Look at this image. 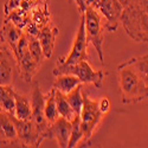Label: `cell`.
Returning <instances> with one entry per match:
<instances>
[{
	"label": "cell",
	"instance_id": "1",
	"mask_svg": "<svg viewBox=\"0 0 148 148\" xmlns=\"http://www.w3.org/2000/svg\"><path fill=\"white\" fill-rule=\"evenodd\" d=\"M117 70L122 103L132 104L148 98V85L143 82L129 59L120 64Z\"/></svg>",
	"mask_w": 148,
	"mask_h": 148
},
{
	"label": "cell",
	"instance_id": "2",
	"mask_svg": "<svg viewBox=\"0 0 148 148\" xmlns=\"http://www.w3.org/2000/svg\"><path fill=\"white\" fill-rule=\"evenodd\" d=\"M84 25L85 34L88 43H90L98 55L100 62L104 63L103 55V43H104V24L102 23V17L96 7H89L84 12Z\"/></svg>",
	"mask_w": 148,
	"mask_h": 148
},
{
	"label": "cell",
	"instance_id": "3",
	"mask_svg": "<svg viewBox=\"0 0 148 148\" xmlns=\"http://www.w3.org/2000/svg\"><path fill=\"white\" fill-rule=\"evenodd\" d=\"M52 73L55 76L60 73H72L75 75L82 84H94L97 89H101L103 87V81L106 72L102 69L95 70L90 64L88 59L81 60L76 64L66 65V66H55Z\"/></svg>",
	"mask_w": 148,
	"mask_h": 148
},
{
	"label": "cell",
	"instance_id": "4",
	"mask_svg": "<svg viewBox=\"0 0 148 148\" xmlns=\"http://www.w3.org/2000/svg\"><path fill=\"white\" fill-rule=\"evenodd\" d=\"M104 114L101 113L97 101H94L87 95L83 94V107L79 113L81 127L83 130V141L89 142L94 133L100 126Z\"/></svg>",
	"mask_w": 148,
	"mask_h": 148
},
{
	"label": "cell",
	"instance_id": "5",
	"mask_svg": "<svg viewBox=\"0 0 148 148\" xmlns=\"http://www.w3.org/2000/svg\"><path fill=\"white\" fill-rule=\"evenodd\" d=\"M13 56L16 59V68L18 70L19 76L27 83L32 82L34 75L40 66L33 60L29 51V40L25 32H24L23 37L20 38L16 51L13 52Z\"/></svg>",
	"mask_w": 148,
	"mask_h": 148
},
{
	"label": "cell",
	"instance_id": "6",
	"mask_svg": "<svg viewBox=\"0 0 148 148\" xmlns=\"http://www.w3.org/2000/svg\"><path fill=\"white\" fill-rule=\"evenodd\" d=\"M44 104H45V94L42 92L39 83H34L32 87V95H31V121L39 134V140L43 142L46 139H50L49 135V122L45 117L44 113Z\"/></svg>",
	"mask_w": 148,
	"mask_h": 148
},
{
	"label": "cell",
	"instance_id": "7",
	"mask_svg": "<svg viewBox=\"0 0 148 148\" xmlns=\"http://www.w3.org/2000/svg\"><path fill=\"white\" fill-rule=\"evenodd\" d=\"M88 39L85 34V25H84V14H81V21L79 26L76 33V37L73 39V43L71 45V49L68 53V56L59 58L57 66H66L76 64L81 60L88 59Z\"/></svg>",
	"mask_w": 148,
	"mask_h": 148
},
{
	"label": "cell",
	"instance_id": "8",
	"mask_svg": "<svg viewBox=\"0 0 148 148\" xmlns=\"http://www.w3.org/2000/svg\"><path fill=\"white\" fill-rule=\"evenodd\" d=\"M96 8L106 20L104 30L116 31L123 18V5L120 0H100Z\"/></svg>",
	"mask_w": 148,
	"mask_h": 148
},
{
	"label": "cell",
	"instance_id": "9",
	"mask_svg": "<svg viewBox=\"0 0 148 148\" xmlns=\"http://www.w3.org/2000/svg\"><path fill=\"white\" fill-rule=\"evenodd\" d=\"M12 120L14 122L18 140L21 147H39L40 146L42 142L39 140V134L31 120H20L14 115H12Z\"/></svg>",
	"mask_w": 148,
	"mask_h": 148
},
{
	"label": "cell",
	"instance_id": "10",
	"mask_svg": "<svg viewBox=\"0 0 148 148\" xmlns=\"http://www.w3.org/2000/svg\"><path fill=\"white\" fill-rule=\"evenodd\" d=\"M0 135H1V146H21L12 115L6 112H0Z\"/></svg>",
	"mask_w": 148,
	"mask_h": 148
},
{
	"label": "cell",
	"instance_id": "11",
	"mask_svg": "<svg viewBox=\"0 0 148 148\" xmlns=\"http://www.w3.org/2000/svg\"><path fill=\"white\" fill-rule=\"evenodd\" d=\"M71 133V121L59 116L53 123H51L49 127V135L50 139L53 138L60 148L68 147L69 139Z\"/></svg>",
	"mask_w": 148,
	"mask_h": 148
},
{
	"label": "cell",
	"instance_id": "12",
	"mask_svg": "<svg viewBox=\"0 0 148 148\" xmlns=\"http://www.w3.org/2000/svg\"><path fill=\"white\" fill-rule=\"evenodd\" d=\"M24 34V30L16 26L13 23H11L6 19H4L3 26L0 29V42L7 46L13 53L17 49V45L20 40V38Z\"/></svg>",
	"mask_w": 148,
	"mask_h": 148
},
{
	"label": "cell",
	"instance_id": "13",
	"mask_svg": "<svg viewBox=\"0 0 148 148\" xmlns=\"http://www.w3.org/2000/svg\"><path fill=\"white\" fill-rule=\"evenodd\" d=\"M13 64H16L14 56L7 46L0 53V85H12L13 82Z\"/></svg>",
	"mask_w": 148,
	"mask_h": 148
},
{
	"label": "cell",
	"instance_id": "14",
	"mask_svg": "<svg viewBox=\"0 0 148 148\" xmlns=\"http://www.w3.org/2000/svg\"><path fill=\"white\" fill-rule=\"evenodd\" d=\"M58 32H59V30L57 27H52L50 25H47V26H44L43 29H40L38 36H37V38H38V40L40 43V46L43 49V53L45 56V59L51 58L53 55Z\"/></svg>",
	"mask_w": 148,
	"mask_h": 148
},
{
	"label": "cell",
	"instance_id": "15",
	"mask_svg": "<svg viewBox=\"0 0 148 148\" xmlns=\"http://www.w3.org/2000/svg\"><path fill=\"white\" fill-rule=\"evenodd\" d=\"M81 83V81L72 73H60V75H57L56 76V79L53 82V85L52 87L62 92V94H69L71 90H73L76 87H78Z\"/></svg>",
	"mask_w": 148,
	"mask_h": 148
},
{
	"label": "cell",
	"instance_id": "16",
	"mask_svg": "<svg viewBox=\"0 0 148 148\" xmlns=\"http://www.w3.org/2000/svg\"><path fill=\"white\" fill-rule=\"evenodd\" d=\"M14 116L20 120H31V113H32V107H31V100L25 95H21L18 91L14 92Z\"/></svg>",
	"mask_w": 148,
	"mask_h": 148
},
{
	"label": "cell",
	"instance_id": "17",
	"mask_svg": "<svg viewBox=\"0 0 148 148\" xmlns=\"http://www.w3.org/2000/svg\"><path fill=\"white\" fill-rule=\"evenodd\" d=\"M14 92L16 90L12 85H0V107L11 115L14 114Z\"/></svg>",
	"mask_w": 148,
	"mask_h": 148
},
{
	"label": "cell",
	"instance_id": "18",
	"mask_svg": "<svg viewBox=\"0 0 148 148\" xmlns=\"http://www.w3.org/2000/svg\"><path fill=\"white\" fill-rule=\"evenodd\" d=\"M30 20L34 23L39 30L43 29L44 26L50 25V13H49L46 3L43 5H36L30 11Z\"/></svg>",
	"mask_w": 148,
	"mask_h": 148
},
{
	"label": "cell",
	"instance_id": "19",
	"mask_svg": "<svg viewBox=\"0 0 148 148\" xmlns=\"http://www.w3.org/2000/svg\"><path fill=\"white\" fill-rule=\"evenodd\" d=\"M44 113L45 117L49 122V125L53 123L58 117V110H57V103H56V89L52 87L51 90L45 94V104H44Z\"/></svg>",
	"mask_w": 148,
	"mask_h": 148
},
{
	"label": "cell",
	"instance_id": "20",
	"mask_svg": "<svg viewBox=\"0 0 148 148\" xmlns=\"http://www.w3.org/2000/svg\"><path fill=\"white\" fill-rule=\"evenodd\" d=\"M56 103H57V110H58V114L59 116L64 117L69 121H72L73 117H75L77 114L73 112L70 103L68 102V98L66 95L62 94L59 91L56 90Z\"/></svg>",
	"mask_w": 148,
	"mask_h": 148
},
{
	"label": "cell",
	"instance_id": "21",
	"mask_svg": "<svg viewBox=\"0 0 148 148\" xmlns=\"http://www.w3.org/2000/svg\"><path fill=\"white\" fill-rule=\"evenodd\" d=\"M5 19L13 23L16 26L24 29L26 26V24L30 21V12L18 7L10 11L7 14H5Z\"/></svg>",
	"mask_w": 148,
	"mask_h": 148
},
{
	"label": "cell",
	"instance_id": "22",
	"mask_svg": "<svg viewBox=\"0 0 148 148\" xmlns=\"http://www.w3.org/2000/svg\"><path fill=\"white\" fill-rule=\"evenodd\" d=\"M83 139L84 136H83V130L81 127V119H79V115H76L71 121V133H70L68 147L72 148V147L78 146V143L83 141Z\"/></svg>",
	"mask_w": 148,
	"mask_h": 148
},
{
	"label": "cell",
	"instance_id": "23",
	"mask_svg": "<svg viewBox=\"0 0 148 148\" xmlns=\"http://www.w3.org/2000/svg\"><path fill=\"white\" fill-rule=\"evenodd\" d=\"M26 36H27V40H29V51H30L33 60L40 66L43 64L44 59H45V56L43 53V49L40 46V43H39V40H38L37 37L30 36V34H26Z\"/></svg>",
	"mask_w": 148,
	"mask_h": 148
},
{
	"label": "cell",
	"instance_id": "24",
	"mask_svg": "<svg viewBox=\"0 0 148 148\" xmlns=\"http://www.w3.org/2000/svg\"><path fill=\"white\" fill-rule=\"evenodd\" d=\"M68 102L70 103L72 110L77 115H79L82 107H83V92H82V84L76 87L73 90H71L69 94H66Z\"/></svg>",
	"mask_w": 148,
	"mask_h": 148
},
{
	"label": "cell",
	"instance_id": "25",
	"mask_svg": "<svg viewBox=\"0 0 148 148\" xmlns=\"http://www.w3.org/2000/svg\"><path fill=\"white\" fill-rule=\"evenodd\" d=\"M130 63L134 65V68L136 69L139 72V75L143 79V82L148 85V53L140 56V57H134L130 58Z\"/></svg>",
	"mask_w": 148,
	"mask_h": 148
},
{
	"label": "cell",
	"instance_id": "26",
	"mask_svg": "<svg viewBox=\"0 0 148 148\" xmlns=\"http://www.w3.org/2000/svg\"><path fill=\"white\" fill-rule=\"evenodd\" d=\"M72 1H75L77 4L79 13L83 14L87 8H89V7H96L100 0H72Z\"/></svg>",
	"mask_w": 148,
	"mask_h": 148
},
{
	"label": "cell",
	"instance_id": "27",
	"mask_svg": "<svg viewBox=\"0 0 148 148\" xmlns=\"http://www.w3.org/2000/svg\"><path fill=\"white\" fill-rule=\"evenodd\" d=\"M97 103H98V108H100V110H101V113L102 114H107L109 110H110V101H109V98L108 97H102L101 100H98L97 101Z\"/></svg>",
	"mask_w": 148,
	"mask_h": 148
},
{
	"label": "cell",
	"instance_id": "28",
	"mask_svg": "<svg viewBox=\"0 0 148 148\" xmlns=\"http://www.w3.org/2000/svg\"><path fill=\"white\" fill-rule=\"evenodd\" d=\"M23 1V0H7L5 6H4V12L5 14H7L10 11L14 10V8H18L20 6V3Z\"/></svg>",
	"mask_w": 148,
	"mask_h": 148
},
{
	"label": "cell",
	"instance_id": "29",
	"mask_svg": "<svg viewBox=\"0 0 148 148\" xmlns=\"http://www.w3.org/2000/svg\"><path fill=\"white\" fill-rule=\"evenodd\" d=\"M29 1H31L33 4V7H34L36 5H38V4H45L46 0H29Z\"/></svg>",
	"mask_w": 148,
	"mask_h": 148
},
{
	"label": "cell",
	"instance_id": "30",
	"mask_svg": "<svg viewBox=\"0 0 148 148\" xmlns=\"http://www.w3.org/2000/svg\"><path fill=\"white\" fill-rule=\"evenodd\" d=\"M3 49H4V44H1V43H0V53H1V51H3Z\"/></svg>",
	"mask_w": 148,
	"mask_h": 148
},
{
	"label": "cell",
	"instance_id": "31",
	"mask_svg": "<svg viewBox=\"0 0 148 148\" xmlns=\"http://www.w3.org/2000/svg\"><path fill=\"white\" fill-rule=\"evenodd\" d=\"M0 146H1V135H0Z\"/></svg>",
	"mask_w": 148,
	"mask_h": 148
},
{
	"label": "cell",
	"instance_id": "32",
	"mask_svg": "<svg viewBox=\"0 0 148 148\" xmlns=\"http://www.w3.org/2000/svg\"><path fill=\"white\" fill-rule=\"evenodd\" d=\"M0 112H3V109H1V107H0Z\"/></svg>",
	"mask_w": 148,
	"mask_h": 148
}]
</instances>
